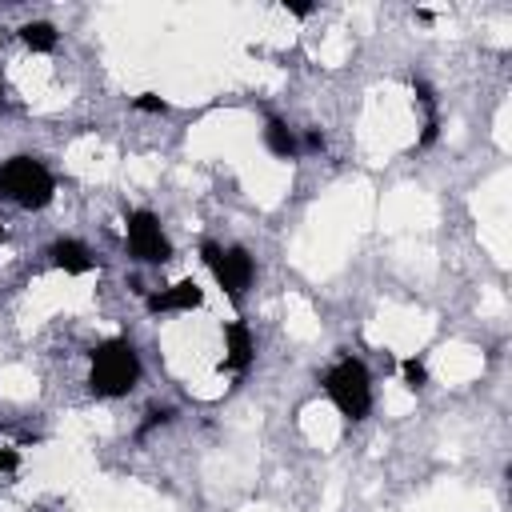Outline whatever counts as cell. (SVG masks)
I'll return each instance as SVG.
<instances>
[{"mask_svg":"<svg viewBox=\"0 0 512 512\" xmlns=\"http://www.w3.org/2000/svg\"><path fill=\"white\" fill-rule=\"evenodd\" d=\"M200 304H204V288L192 276H184V280H176V284H168L144 300L148 312H192Z\"/></svg>","mask_w":512,"mask_h":512,"instance_id":"cell-6","label":"cell"},{"mask_svg":"<svg viewBox=\"0 0 512 512\" xmlns=\"http://www.w3.org/2000/svg\"><path fill=\"white\" fill-rule=\"evenodd\" d=\"M200 260L208 264V272L216 276V284L224 288L228 300H240V296L248 292L252 276H256V264H252V256H248L240 244L224 248V244L204 240V244H200Z\"/></svg>","mask_w":512,"mask_h":512,"instance_id":"cell-4","label":"cell"},{"mask_svg":"<svg viewBox=\"0 0 512 512\" xmlns=\"http://www.w3.org/2000/svg\"><path fill=\"white\" fill-rule=\"evenodd\" d=\"M416 20H420V24H432V20H436V16H432V12H428V8H416Z\"/></svg>","mask_w":512,"mask_h":512,"instance_id":"cell-17","label":"cell"},{"mask_svg":"<svg viewBox=\"0 0 512 512\" xmlns=\"http://www.w3.org/2000/svg\"><path fill=\"white\" fill-rule=\"evenodd\" d=\"M256 356V340H252V328L244 320H228L224 324V368L228 372H244Z\"/></svg>","mask_w":512,"mask_h":512,"instance_id":"cell-7","label":"cell"},{"mask_svg":"<svg viewBox=\"0 0 512 512\" xmlns=\"http://www.w3.org/2000/svg\"><path fill=\"white\" fill-rule=\"evenodd\" d=\"M140 352L132 348V340L124 336H108L92 348L88 356V388L92 396L100 400H116V396H128L136 384H140Z\"/></svg>","mask_w":512,"mask_h":512,"instance_id":"cell-1","label":"cell"},{"mask_svg":"<svg viewBox=\"0 0 512 512\" xmlns=\"http://www.w3.org/2000/svg\"><path fill=\"white\" fill-rule=\"evenodd\" d=\"M0 196L12 200L16 208H48L52 196H56V180L52 172L44 168V160L36 156H12L0 164Z\"/></svg>","mask_w":512,"mask_h":512,"instance_id":"cell-2","label":"cell"},{"mask_svg":"<svg viewBox=\"0 0 512 512\" xmlns=\"http://www.w3.org/2000/svg\"><path fill=\"white\" fill-rule=\"evenodd\" d=\"M292 16H312V4H284Z\"/></svg>","mask_w":512,"mask_h":512,"instance_id":"cell-16","label":"cell"},{"mask_svg":"<svg viewBox=\"0 0 512 512\" xmlns=\"http://www.w3.org/2000/svg\"><path fill=\"white\" fill-rule=\"evenodd\" d=\"M172 416H176L172 408H148V420L136 428V436H140V440H144V436H152V432H156V428H164Z\"/></svg>","mask_w":512,"mask_h":512,"instance_id":"cell-12","label":"cell"},{"mask_svg":"<svg viewBox=\"0 0 512 512\" xmlns=\"http://www.w3.org/2000/svg\"><path fill=\"white\" fill-rule=\"evenodd\" d=\"M264 144H268V152L280 156V160H296V156H300V140H296V132H292L284 120H276V116L264 124Z\"/></svg>","mask_w":512,"mask_h":512,"instance_id":"cell-9","label":"cell"},{"mask_svg":"<svg viewBox=\"0 0 512 512\" xmlns=\"http://www.w3.org/2000/svg\"><path fill=\"white\" fill-rule=\"evenodd\" d=\"M304 148H308V152H320V148H324V136H320L316 128H312V132H304Z\"/></svg>","mask_w":512,"mask_h":512,"instance_id":"cell-15","label":"cell"},{"mask_svg":"<svg viewBox=\"0 0 512 512\" xmlns=\"http://www.w3.org/2000/svg\"><path fill=\"white\" fill-rule=\"evenodd\" d=\"M124 240H128L132 260H140V264H168V260H172V240L164 236L160 216L148 212V208L128 212V220H124Z\"/></svg>","mask_w":512,"mask_h":512,"instance_id":"cell-5","label":"cell"},{"mask_svg":"<svg viewBox=\"0 0 512 512\" xmlns=\"http://www.w3.org/2000/svg\"><path fill=\"white\" fill-rule=\"evenodd\" d=\"M0 100H4V92H0Z\"/></svg>","mask_w":512,"mask_h":512,"instance_id":"cell-19","label":"cell"},{"mask_svg":"<svg viewBox=\"0 0 512 512\" xmlns=\"http://www.w3.org/2000/svg\"><path fill=\"white\" fill-rule=\"evenodd\" d=\"M20 40H24V48H32V52H52V48H56V28H52L48 20H28V24L20 28Z\"/></svg>","mask_w":512,"mask_h":512,"instance_id":"cell-10","label":"cell"},{"mask_svg":"<svg viewBox=\"0 0 512 512\" xmlns=\"http://www.w3.org/2000/svg\"><path fill=\"white\" fill-rule=\"evenodd\" d=\"M400 372H404V384H408L412 392H420V388L428 384V368H424V360H416V356L400 360Z\"/></svg>","mask_w":512,"mask_h":512,"instance_id":"cell-11","label":"cell"},{"mask_svg":"<svg viewBox=\"0 0 512 512\" xmlns=\"http://www.w3.org/2000/svg\"><path fill=\"white\" fill-rule=\"evenodd\" d=\"M48 256H52V264H56L60 272H68V276H84V272H92V252H88L80 240H72V236L56 240V244L48 248Z\"/></svg>","mask_w":512,"mask_h":512,"instance_id":"cell-8","label":"cell"},{"mask_svg":"<svg viewBox=\"0 0 512 512\" xmlns=\"http://www.w3.org/2000/svg\"><path fill=\"white\" fill-rule=\"evenodd\" d=\"M16 464H20V452H16V448H0V476L12 472Z\"/></svg>","mask_w":512,"mask_h":512,"instance_id":"cell-14","label":"cell"},{"mask_svg":"<svg viewBox=\"0 0 512 512\" xmlns=\"http://www.w3.org/2000/svg\"><path fill=\"white\" fill-rule=\"evenodd\" d=\"M132 108H136V112H148V116H164V112H168V100H160L156 92H140V96L132 100Z\"/></svg>","mask_w":512,"mask_h":512,"instance_id":"cell-13","label":"cell"},{"mask_svg":"<svg viewBox=\"0 0 512 512\" xmlns=\"http://www.w3.org/2000/svg\"><path fill=\"white\" fill-rule=\"evenodd\" d=\"M324 392L344 420H364L372 412V376L356 356H340L324 372Z\"/></svg>","mask_w":512,"mask_h":512,"instance_id":"cell-3","label":"cell"},{"mask_svg":"<svg viewBox=\"0 0 512 512\" xmlns=\"http://www.w3.org/2000/svg\"><path fill=\"white\" fill-rule=\"evenodd\" d=\"M0 240H4V224H0Z\"/></svg>","mask_w":512,"mask_h":512,"instance_id":"cell-18","label":"cell"}]
</instances>
